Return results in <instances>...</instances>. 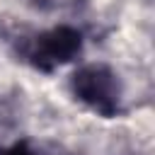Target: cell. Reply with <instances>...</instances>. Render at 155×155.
<instances>
[{"label": "cell", "mask_w": 155, "mask_h": 155, "mask_svg": "<svg viewBox=\"0 0 155 155\" xmlns=\"http://www.w3.org/2000/svg\"><path fill=\"white\" fill-rule=\"evenodd\" d=\"M82 48V34L68 24L53 27L39 36L27 48V58L39 70H53L68 61H73Z\"/></svg>", "instance_id": "obj_2"}, {"label": "cell", "mask_w": 155, "mask_h": 155, "mask_svg": "<svg viewBox=\"0 0 155 155\" xmlns=\"http://www.w3.org/2000/svg\"><path fill=\"white\" fill-rule=\"evenodd\" d=\"M29 2L41 10H75L85 5V0H29Z\"/></svg>", "instance_id": "obj_3"}, {"label": "cell", "mask_w": 155, "mask_h": 155, "mask_svg": "<svg viewBox=\"0 0 155 155\" xmlns=\"http://www.w3.org/2000/svg\"><path fill=\"white\" fill-rule=\"evenodd\" d=\"M0 155H39V153L31 150L29 143H15L10 148H0Z\"/></svg>", "instance_id": "obj_4"}, {"label": "cell", "mask_w": 155, "mask_h": 155, "mask_svg": "<svg viewBox=\"0 0 155 155\" xmlns=\"http://www.w3.org/2000/svg\"><path fill=\"white\" fill-rule=\"evenodd\" d=\"M73 94L99 116H116L121 109V85L116 73L104 63H87L70 78Z\"/></svg>", "instance_id": "obj_1"}]
</instances>
